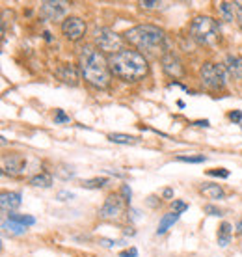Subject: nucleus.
<instances>
[{"mask_svg":"<svg viewBox=\"0 0 242 257\" xmlns=\"http://www.w3.org/2000/svg\"><path fill=\"white\" fill-rule=\"evenodd\" d=\"M78 71L89 86L95 90H106L112 80L108 58L97 47L84 45L78 52Z\"/></svg>","mask_w":242,"mask_h":257,"instance_id":"obj_1","label":"nucleus"},{"mask_svg":"<svg viewBox=\"0 0 242 257\" xmlns=\"http://www.w3.org/2000/svg\"><path fill=\"white\" fill-rule=\"evenodd\" d=\"M112 75L123 82H138L149 75V62L144 54L133 49H121L108 56Z\"/></svg>","mask_w":242,"mask_h":257,"instance_id":"obj_2","label":"nucleus"},{"mask_svg":"<svg viewBox=\"0 0 242 257\" xmlns=\"http://www.w3.org/2000/svg\"><path fill=\"white\" fill-rule=\"evenodd\" d=\"M123 39L129 45L138 49L144 56H153V58H162L166 54V36L159 26L155 25H138L129 28L123 34Z\"/></svg>","mask_w":242,"mask_h":257,"instance_id":"obj_3","label":"nucleus"},{"mask_svg":"<svg viewBox=\"0 0 242 257\" xmlns=\"http://www.w3.org/2000/svg\"><path fill=\"white\" fill-rule=\"evenodd\" d=\"M190 38L199 43V45L210 47L216 45V41L220 39V26L212 17L207 15H199L192 21L190 25Z\"/></svg>","mask_w":242,"mask_h":257,"instance_id":"obj_4","label":"nucleus"},{"mask_svg":"<svg viewBox=\"0 0 242 257\" xmlns=\"http://www.w3.org/2000/svg\"><path fill=\"white\" fill-rule=\"evenodd\" d=\"M201 82L207 90H223L227 84V71L222 64L207 62L201 67Z\"/></svg>","mask_w":242,"mask_h":257,"instance_id":"obj_5","label":"nucleus"},{"mask_svg":"<svg viewBox=\"0 0 242 257\" xmlns=\"http://www.w3.org/2000/svg\"><path fill=\"white\" fill-rule=\"evenodd\" d=\"M93 39H95V47L102 54H115L117 51L123 49V38L117 36V34L112 30V28H95V34H93Z\"/></svg>","mask_w":242,"mask_h":257,"instance_id":"obj_6","label":"nucleus"},{"mask_svg":"<svg viewBox=\"0 0 242 257\" xmlns=\"http://www.w3.org/2000/svg\"><path fill=\"white\" fill-rule=\"evenodd\" d=\"M86 23L80 17H67L62 23V34L65 36V39L69 41H80L86 36Z\"/></svg>","mask_w":242,"mask_h":257,"instance_id":"obj_7","label":"nucleus"},{"mask_svg":"<svg viewBox=\"0 0 242 257\" xmlns=\"http://www.w3.org/2000/svg\"><path fill=\"white\" fill-rule=\"evenodd\" d=\"M123 203H127L125 199L121 198L119 194H110L108 198L104 199V205L101 207V211H99V216L102 220H114L117 218L123 211Z\"/></svg>","mask_w":242,"mask_h":257,"instance_id":"obj_8","label":"nucleus"},{"mask_svg":"<svg viewBox=\"0 0 242 257\" xmlns=\"http://www.w3.org/2000/svg\"><path fill=\"white\" fill-rule=\"evenodd\" d=\"M67 13V2H43L39 6V17L43 21H58Z\"/></svg>","mask_w":242,"mask_h":257,"instance_id":"obj_9","label":"nucleus"},{"mask_svg":"<svg viewBox=\"0 0 242 257\" xmlns=\"http://www.w3.org/2000/svg\"><path fill=\"white\" fill-rule=\"evenodd\" d=\"M160 62H162V69H164L166 75H170L173 78H181L185 75L183 62L179 60V56L175 52H166L164 56L160 58Z\"/></svg>","mask_w":242,"mask_h":257,"instance_id":"obj_10","label":"nucleus"},{"mask_svg":"<svg viewBox=\"0 0 242 257\" xmlns=\"http://www.w3.org/2000/svg\"><path fill=\"white\" fill-rule=\"evenodd\" d=\"M2 166H4V174L21 175L26 168V159L19 153L6 155V157H4V161H2Z\"/></svg>","mask_w":242,"mask_h":257,"instance_id":"obj_11","label":"nucleus"},{"mask_svg":"<svg viewBox=\"0 0 242 257\" xmlns=\"http://www.w3.org/2000/svg\"><path fill=\"white\" fill-rule=\"evenodd\" d=\"M78 73H80V71H77V67L71 64H62L54 71V75H56L58 80H62V82L67 84V86H78V82H80Z\"/></svg>","mask_w":242,"mask_h":257,"instance_id":"obj_12","label":"nucleus"},{"mask_svg":"<svg viewBox=\"0 0 242 257\" xmlns=\"http://www.w3.org/2000/svg\"><path fill=\"white\" fill-rule=\"evenodd\" d=\"M223 67L229 73L233 78H238L242 80V58L236 56V54H227L225 56V62H223Z\"/></svg>","mask_w":242,"mask_h":257,"instance_id":"obj_13","label":"nucleus"},{"mask_svg":"<svg viewBox=\"0 0 242 257\" xmlns=\"http://www.w3.org/2000/svg\"><path fill=\"white\" fill-rule=\"evenodd\" d=\"M21 194L19 192H2L0 196V205L4 212H13L17 207H21Z\"/></svg>","mask_w":242,"mask_h":257,"instance_id":"obj_14","label":"nucleus"},{"mask_svg":"<svg viewBox=\"0 0 242 257\" xmlns=\"http://www.w3.org/2000/svg\"><path fill=\"white\" fill-rule=\"evenodd\" d=\"M199 192L203 194V196H207L209 199H222L225 196L223 188L220 185H216V183H203L201 188H199Z\"/></svg>","mask_w":242,"mask_h":257,"instance_id":"obj_15","label":"nucleus"},{"mask_svg":"<svg viewBox=\"0 0 242 257\" xmlns=\"http://www.w3.org/2000/svg\"><path fill=\"white\" fill-rule=\"evenodd\" d=\"M218 13H220V17H222L223 21H227V23L236 21L235 2H222V4H218Z\"/></svg>","mask_w":242,"mask_h":257,"instance_id":"obj_16","label":"nucleus"},{"mask_svg":"<svg viewBox=\"0 0 242 257\" xmlns=\"http://www.w3.org/2000/svg\"><path fill=\"white\" fill-rule=\"evenodd\" d=\"M179 216H181L179 212H173V211L172 212H166L164 216L160 218V222H159V227H157V235H164V233L168 231V229H170V227H172L175 222H177Z\"/></svg>","mask_w":242,"mask_h":257,"instance_id":"obj_17","label":"nucleus"},{"mask_svg":"<svg viewBox=\"0 0 242 257\" xmlns=\"http://www.w3.org/2000/svg\"><path fill=\"white\" fill-rule=\"evenodd\" d=\"M231 235H233V225L229 222H222L220 229H218V244L222 246V248H225V246L229 244Z\"/></svg>","mask_w":242,"mask_h":257,"instance_id":"obj_18","label":"nucleus"},{"mask_svg":"<svg viewBox=\"0 0 242 257\" xmlns=\"http://www.w3.org/2000/svg\"><path fill=\"white\" fill-rule=\"evenodd\" d=\"M108 140L114 142V144H121V146H136L140 142V138L131 135H121V133H112V135H108Z\"/></svg>","mask_w":242,"mask_h":257,"instance_id":"obj_19","label":"nucleus"},{"mask_svg":"<svg viewBox=\"0 0 242 257\" xmlns=\"http://www.w3.org/2000/svg\"><path fill=\"white\" fill-rule=\"evenodd\" d=\"M30 185L38 188H49L52 187V177L49 174H38L30 177Z\"/></svg>","mask_w":242,"mask_h":257,"instance_id":"obj_20","label":"nucleus"},{"mask_svg":"<svg viewBox=\"0 0 242 257\" xmlns=\"http://www.w3.org/2000/svg\"><path fill=\"white\" fill-rule=\"evenodd\" d=\"M8 220L17 222V224H21V225H26V227L36 224V218H34V216H30V214H17V212H10V214H8Z\"/></svg>","mask_w":242,"mask_h":257,"instance_id":"obj_21","label":"nucleus"},{"mask_svg":"<svg viewBox=\"0 0 242 257\" xmlns=\"http://www.w3.org/2000/svg\"><path fill=\"white\" fill-rule=\"evenodd\" d=\"M2 227H4L8 233H12V235H23V233L26 231V225H21V224H17V222H12V220H6V222L2 224Z\"/></svg>","mask_w":242,"mask_h":257,"instance_id":"obj_22","label":"nucleus"},{"mask_svg":"<svg viewBox=\"0 0 242 257\" xmlns=\"http://www.w3.org/2000/svg\"><path fill=\"white\" fill-rule=\"evenodd\" d=\"M106 183H108V179H106V177H95V179L82 181V185H80V187H84V188H102Z\"/></svg>","mask_w":242,"mask_h":257,"instance_id":"obj_23","label":"nucleus"},{"mask_svg":"<svg viewBox=\"0 0 242 257\" xmlns=\"http://www.w3.org/2000/svg\"><path fill=\"white\" fill-rule=\"evenodd\" d=\"M175 161H179V162H190V164H201V162L207 161V157H205V155H194V157H190V155H179Z\"/></svg>","mask_w":242,"mask_h":257,"instance_id":"obj_24","label":"nucleus"},{"mask_svg":"<svg viewBox=\"0 0 242 257\" xmlns=\"http://www.w3.org/2000/svg\"><path fill=\"white\" fill-rule=\"evenodd\" d=\"M207 175H212V177H222V179H227L229 177V170L225 168H214V170H209Z\"/></svg>","mask_w":242,"mask_h":257,"instance_id":"obj_25","label":"nucleus"},{"mask_svg":"<svg viewBox=\"0 0 242 257\" xmlns=\"http://www.w3.org/2000/svg\"><path fill=\"white\" fill-rule=\"evenodd\" d=\"M172 209H173V212H185V211H188V203L186 201H181V199H173L172 201Z\"/></svg>","mask_w":242,"mask_h":257,"instance_id":"obj_26","label":"nucleus"},{"mask_svg":"<svg viewBox=\"0 0 242 257\" xmlns=\"http://www.w3.org/2000/svg\"><path fill=\"white\" fill-rule=\"evenodd\" d=\"M71 121V117L65 114L64 110H56V114H54V123H69Z\"/></svg>","mask_w":242,"mask_h":257,"instance_id":"obj_27","label":"nucleus"},{"mask_svg":"<svg viewBox=\"0 0 242 257\" xmlns=\"http://www.w3.org/2000/svg\"><path fill=\"white\" fill-rule=\"evenodd\" d=\"M203 211H205V214H209V216H222V211L214 205H205Z\"/></svg>","mask_w":242,"mask_h":257,"instance_id":"obj_28","label":"nucleus"},{"mask_svg":"<svg viewBox=\"0 0 242 257\" xmlns=\"http://www.w3.org/2000/svg\"><path fill=\"white\" fill-rule=\"evenodd\" d=\"M121 198L125 199V201H131V198H133V190H131V187H129V185H123V187H121Z\"/></svg>","mask_w":242,"mask_h":257,"instance_id":"obj_29","label":"nucleus"},{"mask_svg":"<svg viewBox=\"0 0 242 257\" xmlns=\"http://www.w3.org/2000/svg\"><path fill=\"white\" fill-rule=\"evenodd\" d=\"M119 257H138V250H136V248L123 250V251H119Z\"/></svg>","mask_w":242,"mask_h":257,"instance_id":"obj_30","label":"nucleus"},{"mask_svg":"<svg viewBox=\"0 0 242 257\" xmlns=\"http://www.w3.org/2000/svg\"><path fill=\"white\" fill-rule=\"evenodd\" d=\"M236 6V23H238V26H240L242 30V2H235Z\"/></svg>","mask_w":242,"mask_h":257,"instance_id":"obj_31","label":"nucleus"},{"mask_svg":"<svg viewBox=\"0 0 242 257\" xmlns=\"http://www.w3.org/2000/svg\"><path fill=\"white\" fill-rule=\"evenodd\" d=\"M229 119H231V121H235V123H240L242 112H240V110H233V112H229Z\"/></svg>","mask_w":242,"mask_h":257,"instance_id":"obj_32","label":"nucleus"},{"mask_svg":"<svg viewBox=\"0 0 242 257\" xmlns=\"http://www.w3.org/2000/svg\"><path fill=\"white\" fill-rule=\"evenodd\" d=\"M99 244L104 246V248H112V246L117 244V240H110V238H99Z\"/></svg>","mask_w":242,"mask_h":257,"instance_id":"obj_33","label":"nucleus"},{"mask_svg":"<svg viewBox=\"0 0 242 257\" xmlns=\"http://www.w3.org/2000/svg\"><path fill=\"white\" fill-rule=\"evenodd\" d=\"M56 198L60 199V201H67V199L73 198V194L67 192V190H62V192H58V194H56Z\"/></svg>","mask_w":242,"mask_h":257,"instance_id":"obj_34","label":"nucleus"},{"mask_svg":"<svg viewBox=\"0 0 242 257\" xmlns=\"http://www.w3.org/2000/svg\"><path fill=\"white\" fill-rule=\"evenodd\" d=\"M142 8H155L159 6V2H155V0H146V2H140Z\"/></svg>","mask_w":242,"mask_h":257,"instance_id":"obj_35","label":"nucleus"},{"mask_svg":"<svg viewBox=\"0 0 242 257\" xmlns=\"http://www.w3.org/2000/svg\"><path fill=\"white\" fill-rule=\"evenodd\" d=\"M162 196H164L166 199L173 198V190H172V188H164V190H162Z\"/></svg>","mask_w":242,"mask_h":257,"instance_id":"obj_36","label":"nucleus"},{"mask_svg":"<svg viewBox=\"0 0 242 257\" xmlns=\"http://www.w3.org/2000/svg\"><path fill=\"white\" fill-rule=\"evenodd\" d=\"M125 235H127V237H134V235H136V231H134V227H127V229H125Z\"/></svg>","mask_w":242,"mask_h":257,"instance_id":"obj_37","label":"nucleus"},{"mask_svg":"<svg viewBox=\"0 0 242 257\" xmlns=\"http://www.w3.org/2000/svg\"><path fill=\"white\" fill-rule=\"evenodd\" d=\"M194 125H198V127H209V119H203V121H196Z\"/></svg>","mask_w":242,"mask_h":257,"instance_id":"obj_38","label":"nucleus"},{"mask_svg":"<svg viewBox=\"0 0 242 257\" xmlns=\"http://www.w3.org/2000/svg\"><path fill=\"white\" fill-rule=\"evenodd\" d=\"M236 235H240V237H242V220L236 224Z\"/></svg>","mask_w":242,"mask_h":257,"instance_id":"obj_39","label":"nucleus"}]
</instances>
